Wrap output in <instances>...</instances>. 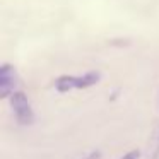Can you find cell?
Masks as SVG:
<instances>
[{
    "label": "cell",
    "mask_w": 159,
    "mask_h": 159,
    "mask_svg": "<svg viewBox=\"0 0 159 159\" xmlns=\"http://www.w3.org/2000/svg\"><path fill=\"white\" fill-rule=\"evenodd\" d=\"M101 80V74L96 70L86 72L84 75H60L55 80V89L58 93H70L74 89H87Z\"/></svg>",
    "instance_id": "cell-1"
},
{
    "label": "cell",
    "mask_w": 159,
    "mask_h": 159,
    "mask_svg": "<svg viewBox=\"0 0 159 159\" xmlns=\"http://www.w3.org/2000/svg\"><path fill=\"white\" fill-rule=\"evenodd\" d=\"M11 106L14 110V116L19 125H31L34 121V111H33L31 101L22 91H16L9 98Z\"/></svg>",
    "instance_id": "cell-2"
},
{
    "label": "cell",
    "mask_w": 159,
    "mask_h": 159,
    "mask_svg": "<svg viewBox=\"0 0 159 159\" xmlns=\"http://www.w3.org/2000/svg\"><path fill=\"white\" fill-rule=\"evenodd\" d=\"M17 86H19L17 70L9 63H4L0 67V98L2 99L11 98V94L17 91Z\"/></svg>",
    "instance_id": "cell-3"
},
{
    "label": "cell",
    "mask_w": 159,
    "mask_h": 159,
    "mask_svg": "<svg viewBox=\"0 0 159 159\" xmlns=\"http://www.w3.org/2000/svg\"><path fill=\"white\" fill-rule=\"evenodd\" d=\"M159 157V123L152 130V135L149 139V147H147V159H157Z\"/></svg>",
    "instance_id": "cell-4"
},
{
    "label": "cell",
    "mask_w": 159,
    "mask_h": 159,
    "mask_svg": "<svg viewBox=\"0 0 159 159\" xmlns=\"http://www.w3.org/2000/svg\"><path fill=\"white\" fill-rule=\"evenodd\" d=\"M140 157V151L139 149H134V151H128L127 154L121 156V159H139Z\"/></svg>",
    "instance_id": "cell-5"
},
{
    "label": "cell",
    "mask_w": 159,
    "mask_h": 159,
    "mask_svg": "<svg viewBox=\"0 0 159 159\" xmlns=\"http://www.w3.org/2000/svg\"><path fill=\"white\" fill-rule=\"evenodd\" d=\"M101 156H103V154H101V151H98V149H96V151H91L89 154H86L82 159H101Z\"/></svg>",
    "instance_id": "cell-6"
}]
</instances>
